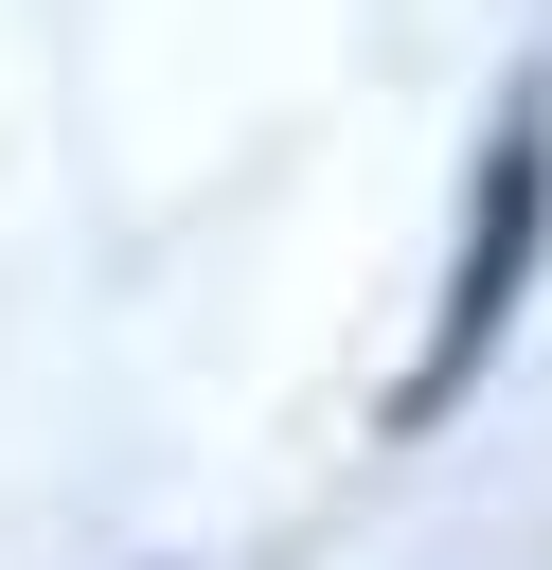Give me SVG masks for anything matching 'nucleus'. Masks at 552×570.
Listing matches in <instances>:
<instances>
[{
    "instance_id": "nucleus-1",
    "label": "nucleus",
    "mask_w": 552,
    "mask_h": 570,
    "mask_svg": "<svg viewBox=\"0 0 552 570\" xmlns=\"http://www.w3.org/2000/svg\"><path fill=\"white\" fill-rule=\"evenodd\" d=\"M534 214H552V125H534V89H516V125L481 142V249H463V303H445V338H427V374H410V410H445V392H463V356L499 338V303H516V267H534Z\"/></svg>"
}]
</instances>
